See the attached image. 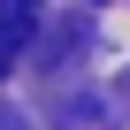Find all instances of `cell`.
Returning <instances> with one entry per match:
<instances>
[{"label":"cell","instance_id":"1","mask_svg":"<svg viewBox=\"0 0 130 130\" xmlns=\"http://www.w3.org/2000/svg\"><path fill=\"white\" fill-rule=\"evenodd\" d=\"M31 38H38V0H0V77L23 61Z\"/></svg>","mask_w":130,"mask_h":130}]
</instances>
